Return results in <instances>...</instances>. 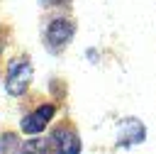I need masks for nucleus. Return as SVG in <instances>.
Wrapping results in <instances>:
<instances>
[{
  "mask_svg": "<svg viewBox=\"0 0 156 154\" xmlns=\"http://www.w3.org/2000/svg\"><path fill=\"white\" fill-rule=\"evenodd\" d=\"M32 83V64L27 56L22 59H12L10 66H7V78H5V88L10 95H24L27 88Z\"/></svg>",
  "mask_w": 156,
  "mask_h": 154,
  "instance_id": "1",
  "label": "nucleus"
},
{
  "mask_svg": "<svg viewBox=\"0 0 156 154\" xmlns=\"http://www.w3.org/2000/svg\"><path fill=\"white\" fill-rule=\"evenodd\" d=\"M144 137H146V130H144L141 120H136V117H127L117 125V144L119 147L139 144V142H144Z\"/></svg>",
  "mask_w": 156,
  "mask_h": 154,
  "instance_id": "2",
  "label": "nucleus"
},
{
  "mask_svg": "<svg viewBox=\"0 0 156 154\" xmlns=\"http://www.w3.org/2000/svg\"><path fill=\"white\" fill-rule=\"evenodd\" d=\"M54 152L56 154H80V137L76 134L73 127H56L51 134Z\"/></svg>",
  "mask_w": 156,
  "mask_h": 154,
  "instance_id": "3",
  "label": "nucleus"
},
{
  "mask_svg": "<svg viewBox=\"0 0 156 154\" xmlns=\"http://www.w3.org/2000/svg\"><path fill=\"white\" fill-rule=\"evenodd\" d=\"M54 112H56V108H54L51 103L39 105L34 112H29V115L22 120V132H27V134H39V132L46 127V122L54 117Z\"/></svg>",
  "mask_w": 156,
  "mask_h": 154,
  "instance_id": "4",
  "label": "nucleus"
},
{
  "mask_svg": "<svg viewBox=\"0 0 156 154\" xmlns=\"http://www.w3.org/2000/svg\"><path fill=\"white\" fill-rule=\"evenodd\" d=\"M73 32H76L73 22H68V20H51L44 37H46V44L56 49V46H63V44L73 37Z\"/></svg>",
  "mask_w": 156,
  "mask_h": 154,
  "instance_id": "5",
  "label": "nucleus"
},
{
  "mask_svg": "<svg viewBox=\"0 0 156 154\" xmlns=\"http://www.w3.org/2000/svg\"><path fill=\"white\" fill-rule=\"evenodd\" d=\"M20 154H51V147H49L46 139L34 137V139H27V142L20 147Z\"/></svg>",
  "mask_w": 156,
  "mask_h": 154,
  "instance_id": "6",
  "label": "nucleus"
},
{
  "mask_svg": "<svg viewBox=\"0 0 156 154\" xmlns=\"http://www.w3.org/2000/svg\"><path fill=\"white\" fill-rule=\"evenodd\" d=\"M20 154V142H17V134L12 132H5L0 137V154Z\"/></svg>",
  "mask_w": 156,
  "mask_h": 154,
  "instance_id": "7",
  "label": "nucleus"
},
{
  "mask_svg": "<svg viewBox=\"0 0 156 154\" xmlns=\"http://www.w3.org/2000/svg\"><path fill=\"white\" fill-rule=\"evenodd\" d=\"M58 2H61L63 7H68V5H71V0H41V5H44V7H58Z\"/></svg>",
  "mask_w": 156,
  "mask_h": 154,
  "instance_id": "8",
  "label": "nucleus"
},
{
  "mask_svg": "<svg viewBox=\"0 0 156 154\" xmlns=\"http://www.w3.org/2000/svg\"><path fill=\"white\" fill-rule=\"evenodd\" d=\"M0 49H2V42H0Z\"/></svg>",
  "mask_w": 156,
  "mask_h": 154,
  "instance_id": "9",
  "label": "nucleus"
}]
</instances>
